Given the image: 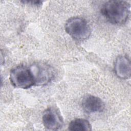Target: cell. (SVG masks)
<instances>
[{
  "instance_id": "obj_1",
  "label": "cell",
  "mask_w": 131,
  "mask_h": 131,
  "mask_svg": "<svg viewBox=\"0 0 131 131\" xmlns=\"http://www.w3.org/2000/svg\"><path fill=\"white\" fill-rule=\"evenodd\" d=\"M130 4L126 1L112 0L106 2L101 12L105 19L113 24H124L129 15Z\"/></svg>"
},
{
  "instance_id": "obj_2",
  "label": "cell",
  "mask_w": 131,
  "mask_h": 131,
  "mask_svg": "<svg viewBox=\"0 0 131 131\" xmlns=\"http://www.w3.org/2000/svg\"><path fill=\"white\" fill-rule=\"evenodd\" d=\"M66 32L73 39L83 41L88 39L91 33L89 23L83 18L74 17L69 19L65 24Z\"/></svg>"
},
{
  "instance_id": "obj_3",
  "label": "cell",
  "mask_w": 131,
  "mask_h": 131,
  "mask_svg": "<svg viewBox=\"0 0 131 131\" xmlns=\"http://www.w3.org/2000/svg\"><path fill=\"white\" fill-rule=\"evenodd\" d=\"M11 84L16 88L27 89L35 85V80L30 67L18 66L13 68L10 73Z\"/></svg>"
},
{
  "instance_id": "obj_4",
  "label": "cell",
  "mask_w": 131,
  "mask_h": 131,
  "mask_svg": "<svg viewBox=\"0 0 131 131\" xmlns=\"http://www.w3.org/2000/svg\"><path fill=\"white\" fill-rule=\"evenodd\" d=\"M35 80V85H45L50 82L54 75L53 68L42 63L34 64L30 67Z\"/></svg>"
},
{
  "instance_id": "obj_5",
  "label": "cell",
  "mask_w": 131,
  "mask_h": 131,
  "mask_svg": "<svg viewBox=\"0 0 131 131\" xmlns=\"http://www.w3.org/2000/svg\"><path fill=\"white\" fill-rule=\"evenodd\" d=\"M42 123L46 129L56 130L60 129L63 125V120L60 111L56 108L50 107L46 109L42 115Z\"/></svg>"
},
{
  "instance_id": "obj_6",
  "label": "cell",
  "mask_w": 131,
  "mask_h": 131,
  "mask_svg": "<svg viewBox=\"0 0 131 131\" xmlns=\"http://www.w3.org/2000/svg\"><path fill=\"white\" fill-rule=\"evenodd\" d=\"M116 75L121 79H129L131 75V66L129 59L125 55L118 57L114 64Z\"/></svg>"
},
{
  "instance_id": "obj_7",
  "label": "cell",
  "mask_w": 131,
  "mask_h": 131,
  "mask_svg": "<svg viewBox=\"0 0 131 131\" xmlns=\"http://www.w3.org/2000/svg\"><path fill=\"white\" fill-rule=\"evenodd\" d=\"M82 107L86 113H95L102 112L104 109L105 105L100 98L89 95L82 99Z\"/></svg>"
},
{
  "instance_id": "obj_8",
  "label": "cell",
  "mask_w": 131,
  "mask_h": 131,
  "mask_svg": "<svg viewBox=\"0 0 131 131\" xmlns=\"http://www.w3.org/2000/svg\"><path fill=\"white\" fill-rule=\"evenodd\" d=\"M68 129L72 131H89L92 130V126L88 120L84 119L78 118L74 119L70 122Z\"/></svg>"
}]
</instances>
